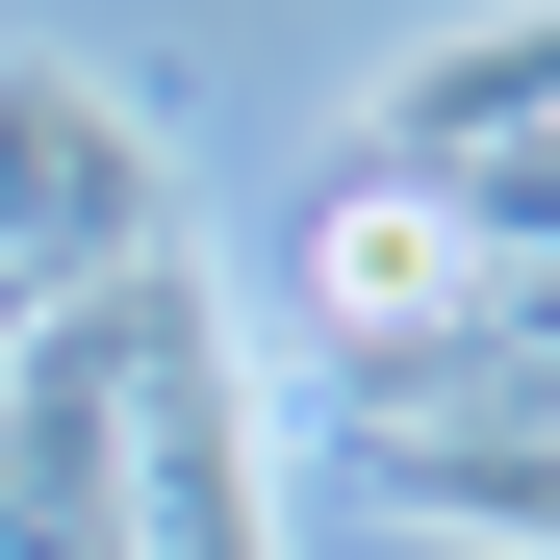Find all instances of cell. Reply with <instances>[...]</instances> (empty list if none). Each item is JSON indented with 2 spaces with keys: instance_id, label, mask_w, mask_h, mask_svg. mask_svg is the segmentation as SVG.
<instances>
[{
  "instance_id": "obj_1",
  "label": "cell",
  "mask_w": 560,
  "mask_h": 560,
  "mask_svg": "<svg viewBox=\"0 0 560 560\" xmlns=\"http://www.w3.org/2000/svg\"><path fill=\"white\" fill-rule=\"evenodd\" d=\"M510 128H560V0H535V26L408 51L383 103H357V153H331V178H458V153H510Z\"/></svg>"
}]
</instances>
